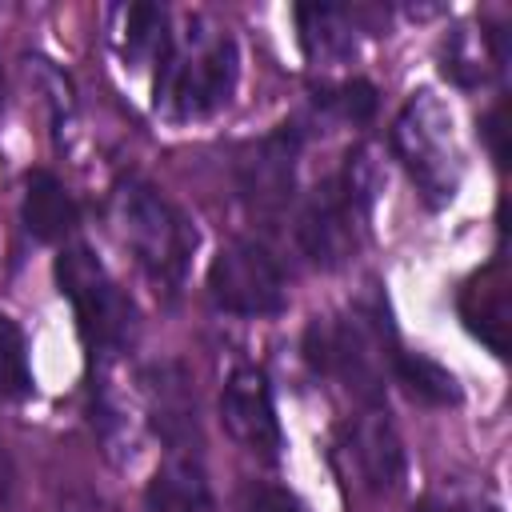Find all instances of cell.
Here are the masks:
<instances>
[{"label":"cell","instance_id":"cell-1","mask_svg":"<svg viewBox=\"0 0 512 512\" xmlns=\"http://www.w3.org/2000/svg\"><path fill=\"white\" fill-rule=\"evenodd\" d=\"M236 76L240 56L228 32H172V44L156 64V108L172 120L212 116L232 100Z\"/></svg>","mask_w":512,"mask_h":512},{"label":"cell","instance_id":"cell-2","mask_svg":"<svg viewBox=\"0 0 512 512\" xmlns=\"http://www.w3.org/2000/svg\"><path fill=\"white\" fill-rule=\"evenodd\" d=\"M112 220L124 248L144 268V276L156 288L176 292L188 276V260L196 248V232L188 216L160 188L144 180H120L112 192Z\"/></svg>","mask_w":512,"mask_h":512},{"label":"cell","instance_id":"cell-3","mask_svg":"<svg viewBox=\"0 0 512 512\" xmlns=\"http://www.w3.org/2000/svg\"><path fill=\"white\" fill-rule=\"evenodd\" d=\"M56 284L72 300L80 332L92 352H124L136 336V304L108 276L100 256L88 244H64L56 256Z\"/></svg>","mask_w":512,"mask_h":512},{"label":"cell","instance_id":"cell-4","mask_svg":"<svg viewBox=\"0 0 512 512\" xmlns=\"http://www.w3.org/2000/svg\"><path fill=\"white\" fill-rule=\"evenodd\" d=\"M368 196L364 164L348 160L344 172L316 184V192L304 200L296 216V240L316 268H340L356 256L368 220Z\"/></svg>","mask_w":512,"mask_h":512},{"label":"cell","instance_id":"cell-5","mask_svg":"<svg viewBox=\"0 0 512 512\" xmlns=\"http://www.w3.org/2000/svg\"><path fill=\"white\" fill-rule=\"evenodd\" d=\"M392 148L400 164L408 168L416 192L440 208L460 188V148L452 132V112L432 96L420 92L404 104V112L392 124Z\"/></svg>","mask_w":512,"mask_h":512},{"label":"cell","instance_id":"cell-6","mask_svg":"<svg viewBox=\"0 0 512 512\" xmlns=\"http://www.w3.org/2000/svg\"><path fill=\"white\" fill-rule=\"evenodd\" d=\"M208 296L232 316H276L288 304V284L276 256L256 240H232L208 268Z\"/></svg>","mask_w":512,"mask_h":512},{"label":"cell","instance_id":"cell-7","mask_svg":"<svg viewBox=\"0 0 512 512\" xmlns=\"http://www.w3.org/2000/svg\"><path fill=\"white\" fill-rule=\"evenodd\" d=\"M304 352L316 372L336 376L364 404L384 400V352H380L376 332L360 316L316 320L304 336Z\"/></svg>","mask_w":512,"mask_h":512},{"label":"cell","instance_id":"cell-8","mask_svg":"<svg viewBox=\"0 0 512 512\" xmlns=\"http://www.w3.org/2000/svg\"><path fill=\"white\" fill-rule=\"evenodd\" d=\"M220 420L244 452L260 456V460H280L284 432H280V416L272 404V384L260 368H252V364L232 368V376L224 380V392H220Z\"/></svg>","mask_w":512,"mask_h":512},{"label":"cell","instance_id":"cell-9","mask_svg":"<svg viewBox=\"0 0 512 512\" xmlns=\"http://www.w3.org/2000/svg\"><path fill=\"white\" fill-rule=\"evenodd\" d=\"M296 160H300V128L280 124L276 132L248 144L236 160V188L252 212H280L296 184Z\"/></svg>","mask_w":512,"mask_h":512},{"label":"cell","instance_id":"cell-10","mask_svg":"<svg viewBox=\"0 0 512 512\" xmlns=\"http://www.w3.org/2000/svg\"><path fill=\"white\" fill-rule=\"evenodd\" d=\"M344 452H348L360 484L372 492H392L404 480V444L380 408H368L348 424Z\"/></svg>","mask_w":512,"mask_h":512},{"label":"cell","instance_id":"cell-11","mask_svg":"<svg viewBox=\"0 0 512 512\" xmlns=\"http://www.w3.org/2000/svg\"><path fill=\"white\" fill-rule=\"evenodd\" d=\"M144 392H148V408H152V424L156 432L172 444V456H196V400H192V384L184 376L180 364H152L144 372Z\"/></svg>","mask_w":512,"mask_h":512},{"label":"cell","instance_id":"cell-12","mask_svg":"<svg viewBox=\"0 0 512 512\" xmlns=\"http://www.w3.org/2000/svg\"><path fill=\"white\" fill-rule=\"evenodd\" d=\"M24 228L36 236V240H64L76 220H80V208L72 200V192L60 184V176H52L48 168H36L28 172L24 180Z\"/></svg>","mask_w":512,"mask_h":512},{"label":"cell","instance_id":"cell-13","mask_svg":"<svg viewBox=\"0 0 512 512\" xmlns=\"http://www.w3.org/2000/svg\"><path fill=\"white\" fill-rule=\"evenodd\" d=\"M148 512H216L196 456H172L148 484Z\"/></svg>","mask_w":512,"mask_h":512},{"label":"cell","instance_id":"cell-14","mask_svg":"<svg viewBox=\"0 0 512 512\" xmlns=\"http://www.w3.org/2000/svg\"><path fill=\"white\" fill-rule=\"evenodd\" d=\"M296 28L300 44L312 60H336L352 52V12L336 4H300L296 8Z\"/></svg>","mask_w":512,"mask_h":512},{"label":"cell","instance_id":"cell-15","mask_svg":"<svg viewBox=\"0 0 512 512\" xmlns=\"http://www.w3.org/2000/svg\"><path fill=\"white\" fill-rule=\"evenodd\" d=\"M124 56L132 64H160L168 44H172V28H168V12L160 4H128L124 12Z\"/></svg>","mask_w":512,"mask_h":512},{"label":"cell","instance_id":"cell-16","mask_svg":"<svg viewBox=\"0 0 512 512\" xmlns=\"http://www.w3.org/2000/svg\"><path fill=\"white\" fill-rule=\"evenodd\" d=\"M392 376H396V384H404L408 396H416L424 404H456L460 400L456 376L420 352H392Z\"/></svg>","mask_w":512,"mask_h":512},{"label":"cell","instance_id":"cell-17","mask_svg":"<svg viewBox=\"0 0 512 512\" xmlns=\"http://www.w3.org/2000/svg\"><path fill=\"white\" fill-rule=\"evenodd\" d=\"M460 316L496 356H504V284L500 280L496 284H488V276L472 280L460 296Z\"/></svg>","mask_w":512,"mask_h":512},{"label":"cell","instance_id":"cell-18","mask_svg":"<svg viewBox=\"0 0 512 512\" xmlns=\"http://www.w3.org/2000/svg\"><path fill=\"white\" fill-rule=\"evenodd\" d=\"M0 396L24 400L32 396V364H28V340L12 316L0 312Z\"/></svg>","mask_w":512,"mask_h":512},{"label":"cell","instance_id":"cell-19","mask_svg":"<svg viewBox=\"0 0 512 512\" xmlns=\"http://www.w3.org/2000/svg\"><path fill=\"white\" fill-rule=\"evenodd\" d=\"M328 112H336L340 120H352V124H364L372 112H376V88L368 80H348V84H336L328 88L324 96H316Z\"/></svg>","mask_w":512,"mask_h":512},{"label":"cell","instance_id":"cell-20","mask_svg":"<svg viewBox=\"0 0 512 512\" xmlns=\"http://www.w3.org/2000/svg\"><path fill=\"white\" fill-rule=\"evenodd\" d=\"M236 512H308L300 504V496H292L288 488H276V484H244L240 488V500H236Z\"/></svg>","mask_w":512,"mask_h":512},{"label":"cell","instance_id":"cell-21","mask_svg":"<svg viewBox=\"0 0 512 512\" xmlns=\"http://www.w3.org/2000/svg\"><path fill=\"white\" fill-rule=\"evenodd\" d=\"M56 512H116L100 492H88V488H72V492H64L60 496V504H56Z\"/></svg>","mask_w":512,"mask_h":512},{"label":"cell","instance_id":"cell-22","mask_svg":"<svg viewBox=\"0 0 512 512\" xmlns=\"http://www.w3.org/2000/svg\"><path fill=\"white\" fill-rule=\"evenodd\" d=\"M484 136H488V144H492V156L504 164V104L488 112V120H484Z\"/></svg>","mask_w":512,"mask_h":512},{"label":"cell","instance_id":"cell-23","mask_svg":"<svg viewBox=\"0 0 512 512\" xmlns=\"http://www.w3.org/2000/svg\"><path fill=\"white\" fill-rule=\"evenodd\" d=\"M416 512H468V508H460L456 500H444V496H424L416 504Z\"/></svg>","mask_w":512,"mask_h":512},{"label":"cell","instance_id":"cell-24","mask_svg":"<svg viewBox=\"0 0 512 512\" xmlns=\"http://www.w3.org/2000/svg\"><path fill=\"white\" fill-rule=\"evenodd\" d=\"M8 500H12V464L0 448V508H8Z\"/></svg>","mask_w":512,"mask_h":512},{"label":"cell","instance_id":"cell-25","mask_svg":"<svg viewBox=\"0 0 512 512\" xmlns=\"http://www.w3.org/2000/svg\"><path fill=\"white\" fill-rule=\"evenodd\" d=\"M0 104H4V68H0Z\"/></svg>","mask_w":512,"mask_h":512}]
</instances>
